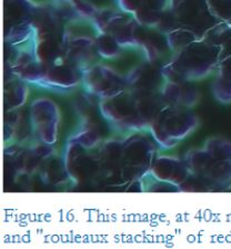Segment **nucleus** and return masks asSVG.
I'll return each instance as SVG.
<instances>
[]
</instances>
